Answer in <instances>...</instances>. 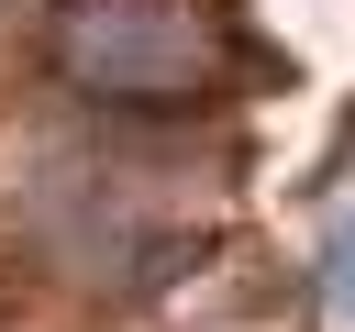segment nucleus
<instances>
[{
    "label": "nucleus",
    "mask_w": 355,
    "mask_h": 332,
    "mask_svg": "<svg viewBox=\"0 0 355 332\" xmlns=\"http://www.w3.org/2000/svg\"><path fill=\"white\" fill-rule=\"evenodd\" d=\"M44 66L100 111H211L244 77V22L222 0H55Z\"/></svg>",
    "instance_id": "obj_1"
}]
</instances>
